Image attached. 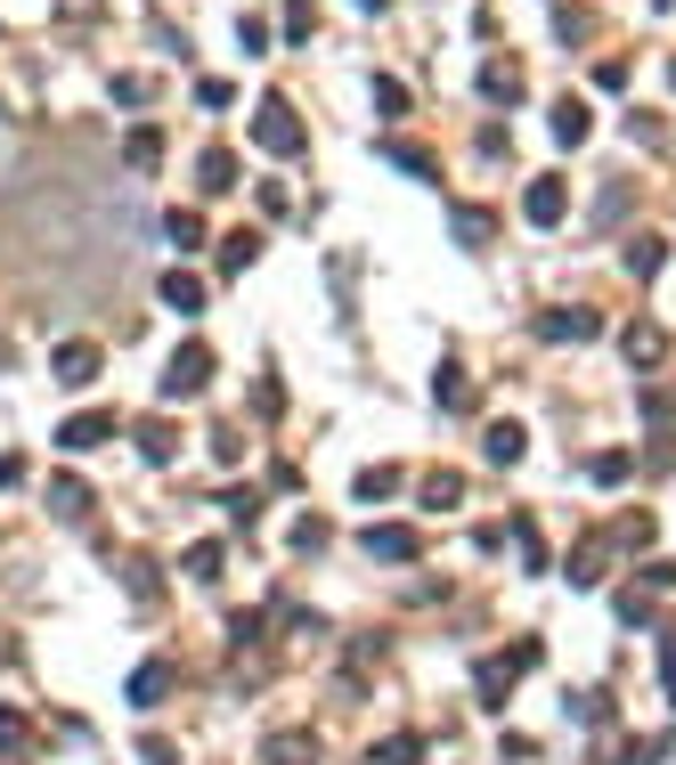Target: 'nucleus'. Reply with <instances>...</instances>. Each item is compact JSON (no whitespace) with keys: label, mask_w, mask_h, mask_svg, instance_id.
<instances>
[{"label":"nucleus","mask_w":676,"mask_h":765,"mask_svg":"<svg viewBox=\"0 0 676 765\" xmlns=\"http://www.w3.org/2000/svg\"><path fill=\"white\" fill-rule=\"evenodd\" d=\"M661 676H668V700H676V635H661Z\"/></svg>","instance_id":"4c0bfd02"},{"label":"nucleus","mask_w":676,"mask_h":765,"mask_svg":"<svg viewBox=\"0 0 676 765\" xmlns=\"http://www.w3.org/2000/svg\"><path fill=\"white\" fill-rule=\"evenodd\" d=\"M603 537H579V554H570V587H596V578H603Z\"/></svg>","instance_id":"ddd939ff"},{"label":"nucleus","mask_w":676,"mask_h":765,"mask_svg":"<svg viewBox=\"0 0 676 765\" xmlns=\"http://www.w3.org/2000/svg\"><path fill=\"white\" fill-rule=\"evenodd\" d=\"M17 741H25V717H17V709H0V750H17Z\"/></svg>","instance_id":"e433bc0d"},{"label":"nucleus","mask_w":676,"mask_h":765,"mask_svg":"<svg viewBox=\"0 0 676 765\" xmlns=\"http://www.w3.org/2000/svg\"><path fill=\"white\" fill-rule=\"evenodd\" d=\"M570 725H611V692H570Z\"/></svg>","instance_id":"f3484780"},{"label":"nucleus","mask_w":676,"mask_h":765,"mask_svg":"<svg viewBox=\"0 0 676 765\" xmlns=\"http://www.w3.org/2000/svg\"><path fill=\"white\" fill-rule=\"evenodd\" d=\"M416 757H424L416 733H400V741H383V750H375V765H416Z\"/></svg>","instance_id":"c756f323"},{"label":"nucleus","mask_w":676,"mask_h":765,"mask_svg":"<svg viewBox=\"0 0 676 765\" xmlns=\"http://www.w3.org/2000/svg\"><path fill=\"white\" fill-rule=\"evenodd\" d=\"M514 546H522V570H538V562H546V537L530 529V522H514Z\"/></svg>","instance_id":"2f4dec72"},{"label":"nucleus","mask_w":676,"mask_h":765,"mask_svg":"<svg viewBox=\"0 0 676 765\" xmlns=\"http://www.w3.org/2000/svg\"><path fill=\"white\" fill-rule=\"evenodd\" d=\"M596 326H603L596 309H546L538 335H546V342H596Z\"/></svg>","instance_id":"0eeeda50"},{"label":"nucleus","mask_w":676,"mask_h":765,"mask_svg":"<svg viewBox=\"0 0 676 765\" xmlns=\"http://www.w3.org/2000/svg\"><path fill=\"white\" fill-rule=\"evenodd\" d=\"M620 619H628V627H644V619H652V594L628 587V594H620Z\"/></svg>","instance_id":"473e14b6"},{"label":"nucleus","mask_w":676,"mask_h":765,"mask_svg":"<svg viewBox=\"0 0 676 765\" xmlns=\"http://www.w3.org/2000/svg\"><path fill=\"white\" fill-rule=\"evenodd\" d=\"M196 172H204V179H196L204 196H229V188H237V155H229V147H212V155L196 163Z\"/></svg>","instance_id":"f8f14e48"},{"label":"nucleus","mask_w":676,"mask_h":765,"mask_svg":"<svg viewBox=\"0 0 676 765\" xmlns=\"http://www.w3.org/2000/svg\"><path fill=\"white\" fill-rule=\"evenodd\" d=\"M457 237L465 244H489V237H498V220H489L481 204H457Z\"/></svg>","instance_id":"6ab92c4d"},{"label":"nucleus","mask_w":676,"mask_h":765,"mask_svg":"<svg viewBox=\"0 0 676 765\" xmlns=\"http://www.w3.org/2000/svg\"><path fill=\"white\" fill-rule=\"evenodd\" d=\"M538 659H546V644H538V635H522V644H505L498 659H481V668H473V692H481V709H505L514 676H522V668H538Z\"/></svg>","instance_id":"f257e3e1"},{"label":"nucleus","mask_w":676,"mask_h":765,"mask_svg":"<svg viewBox=\"0 0 676 765\" xmlns=\"http://www.w3.org/2000/svg\"><path fill=\"white\" fill-rule=\"evenodd\" d=\"M375 107H383V114H407V90H400V81H392V74H383V81H375Z\"/></svg>","instance_id":"72a5a7b5"},{"label":"nucleus","mask_w":676,"mask_h":765,"mask_svg":"<svg viewBox=\"0 0 676 765\" xmlns=\"http://www.w3.org/2000/svg\"><path fill=\"white\" fill-rule=\"evenodd\" d=\"M122 155H131L139 172H155V155H163V139H155V131H131V139H122Z\"/></svg>","instance_id":"c85d7f7f"},{"label":"nucleus","mask_w":676,"mask_h":765,"mask_svg":"<svg viewBox=\"0 0 676 765\" xmlns=\"http://www.w3.org/2000/svg\"><path fill=\"white\" fill-rule=\"evenodd\" d=\"M628 472H636V465H628V457H620V448H603V457H596V465H587V481H596V489H620V481H628Z\"/></svg>","instance_id":"aec40b11"},{"label":"nucleus","mask_w":676,"mask_h":765,"mask_svg":"<svg viewBox=\"0 0 676 765\" xmlns=\"http://www.w3.org/2000/svg\"><path fill=\"white\" fill-rule=\"evenodd\" d=\"M522 448H530V431H522V424H489V465H514Z\"/></svg>","instance_id":"dca6fc26"},{"label":"nucleus","mask_w":676,"mask_h":765,"mask_svg":"<svg viewBox=\"0 0 676 765\" xmlns=\"http://www.w3.org/2000/svg\"><path fill=\"white\" fill-rule=\"evenodd\" d=\"M522 212H530V229H555V220L570 212V188H563V179H530Z\"/></svg>","instance_id":"423d86ee"},{"label":"nucleus","mask_w":676,"mask_h":765,"mask_svg":"<svg viewBox=\"0 0 676 765\" xmlns=\"http://www.w3.org/2000/svg\"><path fill=\"white\" fill-rule=\"evenodd\" d=\"M163 302H172V309H188V318H196V309L212 302V294H204V277H196V269H172V277H163Z\"/></svg>","instance_id":"9b49d317"},{"label":"nucleus","mask_w":676,"mask_h":765,"mask_svg":"<svg viewBox=\"0 0 676 765\" xmlns=\"http://www.w3.org/2000/svg\"><path fill=\"white\" fill-rule=\"evenodd\" d=\"M555 139H563V147H579V139H587V107H579V98H563V107H555Z\"/></svg>","instance_id":"4be33fe9"},{"label":"nucleus","mask_w":676,"mask_h":765,"mask_svg":"<svg viewBox=\"0 0 676 765\" xmlns=\"http://www.w3.org/2000/svg\"><path fill=\"white\" fill-rule=\"evenodd\" d=\"M359 9H383V0H359Z\"/></svg>","instance_id":"58836bf2"},{"label":"nucleus","mask_w":676,"mask_h":765,"mask_svg":"<svg viewBox=\"0 0 676 765\" xmlns=\"http://www.w3.org/2000/svg\"><path fill=\"white\" fill-rule=\"evenodd\" d=\"M163 692H172V659H139V676H131V709H155Z\"/></svg>","instance_id":"9d476101"},{"label":"nucleus","mask_w":676,"mask_h":765,"mask_svg":"<svg viewBox=\"0 0 676 765\" xmlns=\"http://www.w3.org/2000/svg\"><path fill=\"white\" fill-rule=\"evenodd\" d=\"M383 155H392L400 172H416V179H440V163H433V147H407V139H400V147H383Z\"/></svg>","instance_id":"5701e85b"},{"label":"nucleus","mask_w":676,"mask_h":765,"mask_svg":"<svg viewBox=\"0 0 676 765\" xmlns=\"http://www.w3.org/2000/svg\"><path fill=\"white\" fill-rule=\"evenodd\" d=\"M253 139L270 155H302V122H294V107L285 98H261V114H253Z\"/></svg>","instance_id":"7ed1b4c3"},{"label":"nucleus","mask_w":676,"mask_h":765,"mask_svg":"<svg viewBox=\"0 0 676 765\" xmlns=\"http://www.w3.org/2000/svg\"><path fill=\"white\" fill-rule=\"evenodd\" d=\"M50 505L66 513V522H90V489H81V481H66V472L50 481Z\"/></svg>","instance_id":"4468645a"},{"label":"nucleus","mask_w":676,"mask_h":765,"mask_svg":"<svg viewBox=\"0 0 676 765\" xmlns=\"http://www.w3.org/2000/svg\"><path fill=\"white\" fill-rule=\"evenodd\" d=\"M172 424H139V457H148V465H172Z\"/></svg>","instance_id":"a211bd4d"},{"label":"nucleus","mask_w":676,"mask_h":765,"mask_svg":"<svg viewBox=\"0 0 676 765\" xmlns=\"http://www.w3.org/2000/svg\"><path fill=\"white\" fill-rule=\"evenodd\" d=\"M481 98H498V107H505V98H522V66H505V57H498V66H481Z\"/></svg>","instance_id":"2eb2a0df"},{"label":"nucleus","mask_w":676,"mask_h":765,"mask_svg":"<svg viewBox=\"0 0 676 765\" xmlns=\"http://www.w3.org/2000/svg\"><path fill=\"white\" fill-rule=\"evenodd\" d=\"M392 489H400V465H367L359 472V498H392Z\"/></svg>","instance_id":"cd10ccee"},{"label":"nucleus","mask_w":676,"mask_h":765,"mask_svg":"<svg viewBox=\"0 0 676 765\" xmlns=\"http://www.w3.org/2000/svg\"><path fill=\"white\" fill-rule=\"evenodd\" d=\"M628 359L652 367V359H661V335H652V326H628Z\"/></svg>","instance_id":"7c9ffc66"},{"label":"nucleus","mask_w":676,"mask_h":765,"mask_svg":"<svg viewBox=\"0 0 676 765\" xmlns=\"http://www.w3.org/2000/svg\"><path fill=\"white\" fill-rule=\"evenodd\" d=\"M661 757H668V741H628L620 765H661Z\"/></svg>","instance_id":"f704fd0d"},{"label":"nucleus","mask_w":676,"mask_h":765,"mask_svg":"<svg viewBox=\"0 0 676 765\" xmlns=\"http://www.w3.org/2000/svg\"><path fill=\"white\" fill-rule=\"evenodd\" d=\"M367 554H375V562H416V529L375 522V529H367Z\"/></svg>","instance_id":"1a4fd4ad"},{"label":"nucleus","mask_w":676,"mask_h":765,"mask_svg":"<svg viewBox=\"0 0 676 765\" xmlns=\"http://www.w3.org/2000/svg\"><path fill=\"white\" fill-rule=\"evenodd\" d=\"M57 383H66V391H90L98 383V342H57Z\"/></svg>","instance_id":"39448f33"},{"label":"nucleus","mask_w":676,"mask_h":765,"mask_svg":"<svg viewBox=\"0 0 676 765\" xmlns=\"http://www.w3.org/2000/svg\"><path fill=\"white\" fill-rule=\"evenodd\" d=\"M433 400H440V407H473V383H465L457 367H440V383H433Z\"/></svg>","instance_id":"393cba45"},{"label":"nucleus","mask_w":676,"mask_h":765,"mask_svg":"<svg viewBox=\"0 0 676 765\" xmlns=\"http://www.w3.org/2000/svg\"><path fill=\"white\" fill-rule=\"evenodd\" d=\"M294 546H302V554H318V546H326V522H318V513H310V522H294Z\"/></svg>","instance_id":"c9c22d12"},{"label":"nucleus","mask_w":676,"mask_h":765,"mask_svg":"<svg viewBox=\"0 0 676 765\" xmlns=\"http://www.w3.org/2000/svg\"><path fill=\"white\" fill-rule=\"evenodd\" d=\"M163 237H172L179 253H196V244H204V220H196V212H172V220H163Z\"/></svg>","instance_id":"a878e982"},{"label":"nucleus","mask_w":676,"mask_h":765,"mask_svg":"<svg viewBox=\"0 0 676 765\" xmlns=\"http://www.w3.org/2000/svg\"><path fill=\"white\" fill-rule=\"evenodd\" d=\"M115 440V416H66V431H57V448H66V457H90V448H107Z\"/></svg>","instance_id":"20e7f679"},{"label":"nucleus","mask_w":676,"mask_h":765,"mask_svg":"<svg viewBox=\"0 0 676 765\" xmlns=\"http://www.w3.org/2000/svg\"><path fill=\"white\" fill-rule=\"evenodd\" d=\"M661 9H676V0H661Z\"/></svg>","instance_id":"ea45409f"},{"label":"nucleus","mask_w":676,"mask_h":765,"mask_svg":"<svg viewBox=\"0 0 676 765\" xmlns=\"http://www.w3.org/2000/svg\"><path fill=\"white\" fill-rule=\"evenodd\" d=\"M253 253H261V237H253V229H237V237H220V269H229V277H237V269L253 261Z\"/></svg>","instance_id":"b1692460"},{"label":"nucleus","mask_w":676,"mask_h":765,"mask_svg":"<svg viewBox=\"0 0 676 765\" xmlns=\"http://www.w3.org/2000/svg\"><path fill=\"white\" fill-rule=\"evenodd\" d=\"M188 578H220V537H204V546H188V562H179Z\"/></svg>","instance_id":"bb28decb"},{"label":"nucleus","mask_w":676,"mask_h":765,"mask_svg":"<svg viewBox=\"0 0 676 765\" xmlns=\"http://www.w3.org/2000/svg\"><path fill=\"white\" fill-rule=\"evenodd\" d=\"M261 765H318V733H270V741H261Z\"/></svg>","instance_id":"6e6552de"},{"label":"nucleus","mask_w":676,"mask_h":765,"mask_svg":"<svg viewBox=\"0 0 676 765\" xmlns=\"http://www.w3.org/2000/svg\"><path fill=\"white\" fill-rule=\"evenodd\" d=\"M204 383H212V350H204V342L172 350V367H163V400H196Z\"/></svg>","instance_id":"f03ea898"},{"label":"nucleus","mask_w":676,"mask_h":765,"mask_svg":"<svg viewBox=\"0 0 676 765\" xmlns=\"http://www.w3.org/2000/svg\"><path fill=\"white\" fill-rule=\"evenodd\" d=\"M424 505H433V513L465 505V481H457V472H433V481H424Z\"/></svg>","instance_id":"412c9836"}]
</instances>
